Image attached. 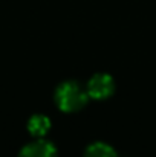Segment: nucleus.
<instances>
[{"mask_svg": "<svg viewBox=\"0 0 156 157\" xmlns=\"http://www.w3.org/2000/svg\"><path fill=\"white\" fill-rule=\"evenodd\" d=\"M86 92L90 99L103 101L113 95L115 92V81L109 73H95L86 84Z\"/></svg>", "mask_w": 156, "mask_h": 157, "instance_id": "nucleus-2", "label": "nucleus"}, {"mask_svg": "<svg viewBox=\"0 0 156 157\" xmlns=\"http://www.w3.org/2000/svg\"><path fill=\"white\" fill-rule=\"evenodd\" d=\"M89 95L86 87L77 81H63L58 84L54 93V101L58 110L63 113H77L83 110L89 102Z\"/></svg>", "mask_w": 156, "mask_h": 157, "instance_id": "nucleus-1", "label": "nucleus"}, {"mask_svg": "<svg viewBox=\"0 0 156 157\" xmlns=\"http://www.w3.org/2000/svg\"><path fill=\"white\" fill-rule=\"evenodd\" d=\"M18 157H57V148L52 142L38 137L26 144L18 151Z\"/></svg>", "mask_w": 156, "mask_h": 157, "instance_id": "nucleus-3", "label": "nucleus"}, {"mask_svg": "<svg viewBox=\"0 0 156 157\" xmlns=\"http://www.w3.org/2000/svg\"><path fill=\"white\" fill-rule=\"evenodd\" d=\"M84 157H119L116 150L106 142H92L86 147Z\"/></svg>", "mask_w": 156, "mask_h": 157, "instance_id": "nucleus-5", "label": "nucleus"}, {"mask_svg": "<svg viewBox=\"0 0 156 157\" xmlns=\"http://www.w3.org/2000/svg\"><path fill=\"white\" fill-rule=\"evenodd\" d=\"M51 127H52L51 119H49L46 114H40V113H38V114H32V116L29 117L28 124H26L28 133H29L32 137H35V139L45 137V136L49 133Z\"/></svg>", "mask_w": 156, "mask_h": 157, "instance_id": "nucleus-4", "label": "nucleus"}]
</instances>
